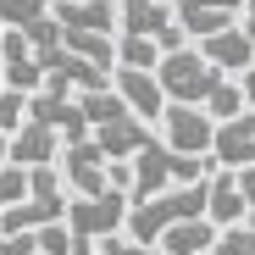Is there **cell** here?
I'll list each match as a JSON object with an SVG mask.
<instances>
[{
    "label": "cell",
    "instance_id": "cell-1",
    "mask_svg": "<svg viewBox=\"0 0 255 255\" xmlns=\"http://www.w3.org/2000/svg\"><path fill=\"white\" fill-rule=\"evenodd\" d=\"M133 189H128V205L133 200H150V194H161V189H178V183H200V178H211V161L205 155H178V150H166V144H144L133 161Z\"/></svg>",
    "mask_w": 255,
    "mask_h": 255
},
{
    "label": "cell",
    "instance_id": "cell-2",
    "mask_svg": "<svg viewBox=\"0 0 255 255\" xmlns=\"http://www.w3.org/2000/svg\"><path fill=\"white\" fill-rule=\"evenodd\" d=\"M155 83H161L166 106H205V95L222 83V72L211 61H200L194 45H183V50H172V56L155 61Z\"/></svg>",
    "mask_w": 255,
    "mask_h": 255
},
{
    "label": "cell",
    "instance_id": "cell-3",
    "mask_svg": "<svg viewBox=\"0 0 255 255\" xmlns=\"http://www.w3.org/2000/svg\"><path fill=\"white\" fill-rule=\"evenodd\" d=\"M56 172H61V189H72L78 200L106 194V155L95 150V139H72V144H61Z\"/></svg>",
    "mask_w": 255,
    "mask_h": 255
},
{
    "label": "cell",
    "instance_id": "cell-4",
    "mask_svg": "<svg viewBox=\"0 0 255 255\" xmlns=\"http://www.w3.org/2000/svg\"><path fill=\"white\" fill-rule=\"evenodd\" d=\"M161 144L166 150H178V155H211V133H217V122H211L200 106H166L161 117Z\"/></svg>",
    "mask_w": 255,
    "mask_h": 255
},
{
    "label": "cell",
    "instance_id": "cell-5",
    "mask_svg": "<svg viewBox=\"0 0 255 255\" xmlns=\"http://www.w3.org/2000/svg\"><path fill=\"white\" fill-rule=\"evenodd\" d=\"M211 166H228V172L255 166V106L217 122V133H211Z\"/></svg>",
    "mask_w": 255,
    "mask_h": 255
},
{
    "label": "cell",
    "instance_id": "cell-6",
    "mask_svg": "<svg viewBox=\"0 0 255 255\" xmlns=\"http://www.w3.org/2000/svg\"><path fill=\"white\" fill-rule=\"evenodd\" d=\"M89 139H95V150H100L106 161H133L155 133H150V122H139L133 111H122V117H111V122L89 128Z\"/></svg>",
    "mask_w": 255,
    "mask_h": 255
},
{
    "label": "cell",
    "instance_id": "cell-7",
    "mask_svg": "<svg viewBox=\"0 0 255 255\" xmlns=\"http://www.w3.org/2000/svg\"><path fill=\"white\" fill-rule=\"evenodd\" d=\"M111 89H117V100L133 111L139 122H155L161 111H166V95H161V83H155V72H133V67H117L111 72Z\"/></svg>",
    "mask_w": 255,
    "mask_h": 255
},
{
    "label": "cell",
    "instance_id": "cell-8",
    "mask_svg": "<svg viewBox=\"0 0 255 255\" xmlns=\"http://www.w3.org/2000/svg\"><path fill=\"white\" fill-rule=\"evenodd\" d=\"M56 155H61V133L56 128H45V122H22L17 133L6 139V161L11 166H56Z\"/></svg>",
    "mask_w": 255,
    "mask_h": 255
},
{
    "label": "cell",
    "instance_id": "cell-9",
    "mask_svg": "<svg viewBox=\"0 0 255 255\" xmlns=\"http://www.w3.org/2000/svg\"><path fill=\"white\" fill-rule=\"evenodd\" d=\"M194 50H200V61H211L222 78H239V72L255 61V45L239 33V22H233V28H222V33H211V39H200Z\"/></svg>",
    "mask_w": 255,
    "mask_h": 255
},
{
    "label": "cell",
    "instance_id": "cell-10",
    "mask_svg": "<svg viewBox=\"0 0 255 255\" xmlns=\"http://www.w3.org/2000/svg\"><path fill=\"white\" fill-rule=\"evenodd\" d=\"M205 222L211 228H239L244 222V194H239L228 166H211V178H205Z\"/></svg>",
    "mask_w": 255,
    "mask_h": 255
},
{
    "label": "cell",
    "instance_id": "cell-11",
    "mask_svg": "<svg viewBox=\"0 0 255 255\" xmlns=\"http://www.w3.org/2000/svg\"><path fill=\"white\" fill-rule=\"evenodd\" d=\"M50 22L56 28H83V33H111L117 28V0H56Z\"/></svg>",
    "mask_w": 255,
    "mask_h": 255
},
{
    "label": "cell",
    "instance_id": "cell-12",
    "mask_svg": "<svg viewBox=\"0 0 255 255\" xmlns=\"http://www.w3.org/2000/svg\"><path fill=\"white\" fill-rule=\"evenodd\" d=\"M166 22H172V6H166V0H117V28L122 33L155 39Z\"/></svg>",
    "mask_w": 255,
    "mask_h": 255
},
{
    "label": "cell",
    "instance_id": "cell-13",
    "mask_svg": "<svg viewBox=\"0 0 255 255\" xmlns=\"http://www.w3.org/2000/svg\"><path fill=\"white\" fill-rule=\"evenodd\" d=\"M211 239H217V228H211L205 217H194V222L166 228V233L155 239V250H161V255H211Z\"/></svg>",
    "mask_w": 255,
    "mask_h": 255
},
{
    "label": "cell",
    "instance_id": "cell-14",
    "mask_svg": "<svg viewBox=\"0 0 255 255\" xmlns=\"http://www.w3.org/2000/svg\"><path fill=\"white\" fill-rule=\"evenodd\" d=\"M161 50L155 39H139V33H117V67H133V72H155Z\"/></svg>",
    "mask_w": 255,
    "mask_h": 255
},
{
    "label": "cell",
    "instance_id": "cell-15",
    "mask_svg": "<svg viewBox=\"0 0 255 255\" xmlns=\"http://www.w3.org/2000/svg\"><path fill=\"white\" fill-rule=\"evenodd\" d=\"M200 111H205L211 122H228V117H239V111H244V95H239V83H233V78H222L217 89L205 95V106H200Z\"/></svg>",
    "mask_w": 255,
    "mask_h": 255
},
{
    "label": "cell",
    "instance_id": "cell-16",
    "mask_svg": "<svg viewBox=\"0 0 255 255\" xmlns=\"http://www.w3.org/2000/svg\"><path fill=\"white\" fill-rule=\"evenodd\" d=\"M39 17H50V0H0V22L6 28H28Z\"/></svg>",
    "mask_w": 255,
    "mask_h": 255
},
{
    "label": "cell",
    "instance_id": "cell-17",
    "mask_svg": "<svg viewBox=\"0 0 255 255\" xmlns=\"http://www.w3.org/2000/svg\"><path fill=\"white\" fill-rule=\"evenodd\" d=\"M244 0H172V17H239Z\"/></svg>",
    "mask_w": 255,
    "mask_h": 255
},
{
    "label": "cell",
    "instance_id": "cell-18",
    "mask_svg": "<svg viewBox=\"0 0 255 255\" xmlns=\"http://www.w3.org/2000/svg\"><path fill=\"white\" fill-rule=\"evenodd\" d=\"M28 122V95H17V89H0V133H17V128Z\"/></svg>",
    "mask_w": 255,
    "mask_h": 255
},
{
    "label": "cell",
    "instance_id": "cell-19",
    "mask_svg": "<svg viewBox=\"0 0 255 255\" xmlns=\"http://www.w3.org/2000/svg\"><path fill=\"white\" fill-rule=\"evenodd\" d=\"M33 250H39V255H72V233H67V222L39 228V233H33Z\"/></svg>",
    "mask_w": 255,
    "mask_h": 255
},
{
    "label": "cell",
    "instance_id": "cell-20",
    "mask_svg": "<svg viewBox=\"0 0 255 255\" xmlns=\"http://www.w3.org/2000/svg\"><path fill=\"white\" fill-rule=\"evenodd\" d=\"M95 255H161V250L128 239V233H106V239H95Z\"/></svg>",
    "mask_w": 255,
    "mask_h": 255
},
{
    "label": "cell",
    "instance_id": "cell-21",
    "mask_svg": "<svg viewBox=\"0 0 255 255\" xmlns=\"http://www.w3.org/2000/svg\"><path fill=\"white\" fill-rule=\"evenodd\" d=\"M22 194H28V172H22V166H11V161H0V211L17 205Z\"/></svg>",
    "mask_w": 255,
    "mask_h": 255
},
{
    "label": "cell",
    "instance_id": "cell-22",
    "mask_svg": "<svg viewBox=\"0 0 255 255\" xmlns=\"http://www.w3.org/2000/svg\"><path fill=\"white\" fill-rule=\"evenodd\" d=\"M183 45H189V33H183L178 22H166V28L155 33V50H161V56H172V50H183Z\"/></svg>",
    "mask_w": 255,
    "mask_h": 255
},
{
    "label": "cell",
    "instance_id": "cell-23",
    "mask_svg": "<svg viewBox=\"0 0 255 255\" xmlns=\"http://www.w3.org/2000/svg\"><path fill=\"white\" fill-rule=\"evenodd\" d=\"M233 183H239V194H244V211L255 205V166H239L233 172Z\"/></svg>",
    "mask_w": 255,
    "mask_h": 255
},
{
    "label": "cell",
    "instance_id": "cell-24",
    "mask_svg": "<svg viewBox=\"0 0 255 255\" xmlns=\"http://www.w3.org/2000/svg\"><path fill=\"white\" fill-rule=\"evenodd\" d=\"M239 11H244V17H233V22H239V33L250 39V45H255V0H244V6H239Z\"/></svg>",
    "mask_w": 255,
    "mask_h": 255
},
{
    "label": "cell",
    "instance_id": "cell-25",
    "mask_svg": "<svg viewBox=\"0 0 255 255\" xmlns=\"http://www.w3.org/2000/svg\"><path fill=\"white\" fill-rule=\"evenodd\" d=\"M239 95H244V106H255V61L239 72Z\"/></svg>",
    "mask_w": 255,
    "mask_h": 255
},
{
    "label": "cell",
    "instance_id": "cell-26",
    "mask_svg": "<svg viewBox=\"0 0 255 255\" xmlns=\"http://www.w3.org/2000/svg\"><path fill=\"white\" fill-rule=\"evenodd\" d=\"M244 228H250V233H255V205H250V211H244Z\"/></svg>",
    "mask_w": 255,
    "mask_h": 255
},
{
    "label": "cell",
    "instance_id": "cell-27",
    "mask_svg": "<svg viewBox=\"0 0 255 255\" xmlns=\"http://www.w3.org/2000/svg\"><path fill=\"white\" fill-rule=\"evenodd\" d=\"M0 161H6V133H0Z\"/></svg>",
    "mask_w": 255,
    "mask_h": 255
},
{
    "label": "cell",
    "instance_id": "cell-28",
    "mask_svg": "<svg viewBox=\"0 0 255 255\" xmlns=\"http://www.w3.org/2000/svg\"><path fill=\"white\" fill-rule=\"evenodd\" d=\"M0 89H6V78H0Z\"/></svg>",
    "mask_w": 255,
    "mask_h": 255
},
{
    "label": "cell",
    "instance_id": "cell-29",
    "mask_svg": "<svg viewBox=\"0 0 255 255\" xmlns=\"http://www.w3.org/2000/svg\"><path fill=\"white\" fill-rule=\"evenodd\" d=\"M0 33H6V22H0Z\"/></svg>",
    "mask_w": 255,
    "mask_h": 255
},
{
    "label": "cell",
    "instance_id": "cell-30",
    "mask_svg": "<svg viewBox=\"0 0 255 255\" xmlns=\"http://www.w3.org/2000/svg\"><path fill=\"white\" fill-rule=\"evenodd\" d=\"M50 6H56V0H50Z\"/></svg>",
    "mask_w": 255,
    "mask_h": 255
}]
</instances>
